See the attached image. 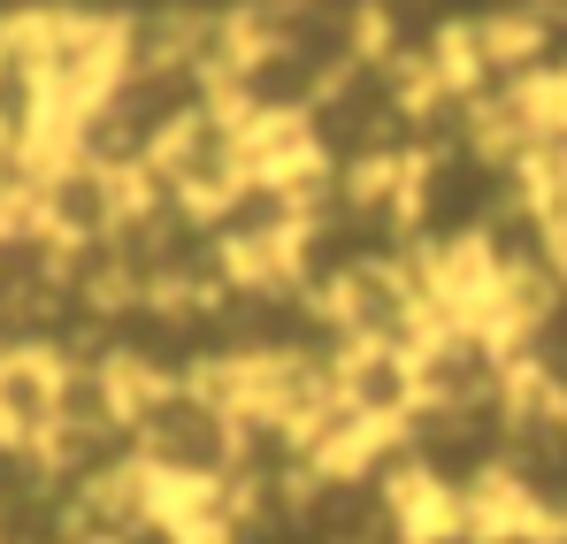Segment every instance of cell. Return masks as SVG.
Wrapping results in <instances>:
<instances>
[{"label": "cell", "instance_id": "cell-1", "mask_svg": "<svg viewBox=\"0 0 567 544\" xmlns=\"http://www.w3.org/2000/svg\"><path fill=\"white\" fill-rule=\"evenodd\" d=\"M238 445H246V422L223 376L131 383V453H138V475L162 491V506L238 491Z\"/></svg>", "mask_w": 567, "mask_h": 544}, {"label": "cell", "instance_id": "cell-2", "mask_svg": "<svg viewBox=\"0 0 567 544\" xmlns=\"http://www.w3.org/2000/svg\"><path fill=\"white\" fill-rule=\"evenodd\" d=\"M62 399H70V361H54V353H0V445L54 453Z\"/></svg>", "mask_w": 567, "mask_h": 544}]
</instances>
